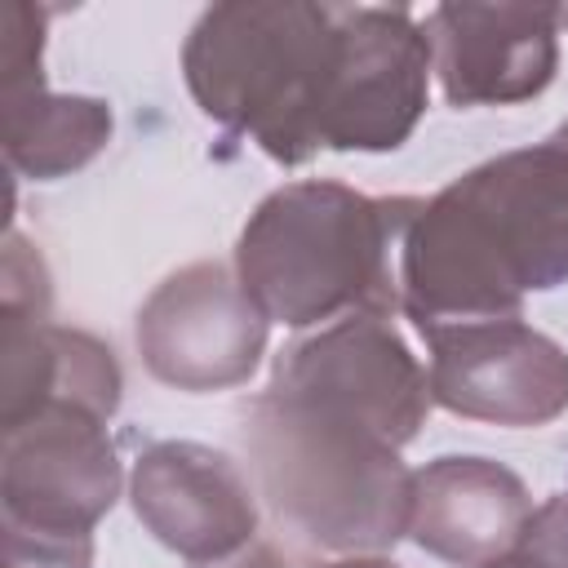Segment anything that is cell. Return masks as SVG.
I'll return each instance as SVG.
<instances>
[{"instance_id": "7", "label": "cell", "mask_w": 568, "mask_h": 568, "mask_svg": "<svg viewBox=\"0 0 568 568\" xmlns=\"http://www.w3.org/2000/svg\"><path fill=\"white\" fill-rule=\"evenodd\" d=\"M146 368L178 390L235 386L257 368L266 315L222 262H195L169 275L138 315Z\"/></svg>"}, {"instance_id": "13", "label": "cell", "mask_w": 568, "mask_h": 568, "mask_svg": "<svg viewBox=\"0 0 568 568\" xmlns=\"http://www.w3.org/2000/svg\"><path fill=\"white\" fill-rule=\"evenodd\" d=\"M111 138V111L98 98L44 93V75L4 84V155L31 178L80 169Z\"/></svg>"}, {"instance_id": "15", "label": "cell", "mask_w": 568, "mask_h": 568, "mask_svg": "<svg viewBox=\"0 0 568 568\" xmlns=\"http://www.w3.org/2000/svg\"><path fill=\"white\" fill-rule=\"evenodd\" d=\"M195 568H284V559H280L266 541H257V546H244V550H235V555H226V559L195 564Z\"/></svg>"}, {"instance_id": "14", "label": "cell", "mask_w": 568, "mask_h": 568, "mask_svg": "<svg viewBox=\"0 0 568 568\" xmlns=\"http://www.w3.org/2000/svg\"><path fill=\"white\" fill-rule=\"evenodd\" d=\"M515 546L541 555V559L555 564V568H568V493H559V497H550L541 510H532Z\"/></svg>"}, {"instance_id": "5", "label": "cell", "mask_w": 568, "mask_h": 568, "mask_svg": "<svg viewBox=\"0 0 568 568\" xmlns=\"http://www.w3.org/2000/svg\"><path fill=\"white\" fill-rule=\"evenodd\" d=\"M102 422L80 404H44L4 426L9 568H89V532L120 493Z\"/></svg>"}, {"instance_id": "17", "label": "cell", "mask_w": 568, "mask_h": 568, "mask_svg": "<svg viewBox=\"0 0 568 568\" xmlns=\"http://www.w3.org/2000/svg\"><path fill=\"white\" fill-rule=\"evenodd\" d=\"M324 568H399L390 559H342V564H324Z\"/></svg>"}, {"instance_id": "11", "label": "cell", "mask_w": 568, "mask_h": 568, "mask_svg": "<svg viewBox=\"0 0 568 568\" xmlns=\"http://www.w3.org/2000/svg\"><path fill=\"white\" fill-rule=\"evenodd\" d=\"M528 515H532V501L524 484L497 462L439 457L413 475L408 532L422 550L448 564H462V568L493 564L519 541Z\"/></svg>"}, {"instance_id": "10", "label": "cell", "mask_w": 568, "mask_h": 568, "mask_svg": "<svg viewBox=\"0 0 568 568\" xmlns=\"http://www.w3.org/2000/svg\"><path fill=\"white\" fill-rule=\"evenodd\" d=\"M133 510L169 550L213 564L253 537L257 510L244 475L231 457L204 444H155L133 470Z\"/></svg>"}, {"instance_id": "3", "label": "cell", "mask_w": 568, "mask_h": 568, "mask_svg": "<svg viewBox=\"0 0 568 568\" xmlns=\"http://www.w3.org/2000/svg\"><path fill=\"white\" fill-rule=\"evenodd\" d=\"M422 200H368L337 182H293L248 217L235 275L266 320L306 328L333 315H390V266Z\"/></svg>"}, {"instance_id": "8", "label": "cell", "mask_w": 568, "mask_h": 568, "mask_svg": "<svg viewBox=\"0 0 568 568\" xmlns=\"http://www.w3.org/2000/svg\"><path fill=\"white\" fill-rule=\"evenodd\" d=\"M430 40L408 9H342V44L324 111L328 151H390L426 111Z\"/></svg>"}, {"instance_id": "4", "label": "cell", "mask_w": 568, "mask_h": 568, "mask_svg": "<svg viewBox=\"0 0 568 568\" xmlns=\"http://www.w3.org/2000/svg\"><path fill=\"white\" fill-rule=\"evenodd\" d=\"M342 44L337 4H213L182 49L195 102L266 155L302 164L324 146Z\"/></svg>"}, {"instance_id": "6", "label": "cell", "mask_w": 568, "mask_h": 568, "mask_svg": "<svg viewBox=\"0 0 568 568\" xmlns=\"http://www.w3.org/2000/svg\"><path fill=\"white\" fill-rule=\"evenodd\" d=\"M430 346V399L448 413L541 426L568 408V355L519 315L417 324Z\"/></svg>"}, {"instance_id": "1", "label": "cell", "mask_w": 568, "mask_h": 568, "mask_svg": "<svg viewBox=\"0 0 568 568\" xmlns=\"http://www.w3.org/2000/svg\"><path fill=\"white\" fill-rule=\"evenodd\" d=\"M568 280V124L488 160L417 209L399 293L417 324L515 315L528 288Z\"/></svg>"}, {"instance_id": "2", "label": "cell", "mask_w": 568, "mask_h": 568, "mask_svg": "<svg viewBox=\"0 0 568 568\" xmlns=\"http://www.w3.org/2000/svg\"><path fill=\"white\" fill-rule=\"evenodd\" d=\"M244 444L275 515L324 550H382L408 532L413 475L368 408L275 373L244 417Z\"/></svg>"}, {"instance_id": "9", "label": "cell", "mask_w": 568, "mask_h": 568, "mask_svg": "<svg viewBox=\"0 0 568 568\" xmlns=\"http://www.w3.org/2000/svg\"><path fill=\"white\" fill-rule=\"evenodd\" d=\"M568 4H439L426 18L448 102H519L550 84Z\"/></svg>"}, {"instance_id": "12", "label": "cell", "mask_w": 568, "mask_h": 568, "mask_svg": "<svg viewBox=\"0 0 568 568\" xmlns=\"http://www.w3.org/2000/svg\"><path fill=\"white\" fill-rule=\"evenodd\" d=\"M44 404H80L111 417L120 404V368L93 337L58 328L44 315L4 311V426Z\"/></svg>"}, {"instance_id": "16", "label": "cell", "mask_w": 568, "mask_h": 568, "mask_svg": "<svg viewBox=\"0 0 568 568\" xmlns=\"http://www.w3.org/2000/svg\"><path fill=\"white\" fill-rule=\"evenodd\" d=\"M484 568H555V564H546L541 555H532V550H524V546H510L506 555H497V559L484 564Z\"/></svg>"}]
</instances>
